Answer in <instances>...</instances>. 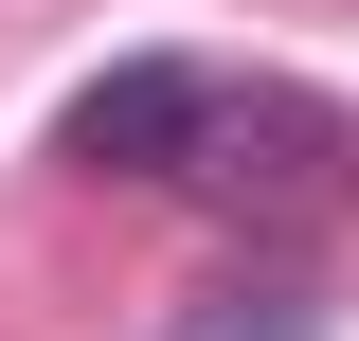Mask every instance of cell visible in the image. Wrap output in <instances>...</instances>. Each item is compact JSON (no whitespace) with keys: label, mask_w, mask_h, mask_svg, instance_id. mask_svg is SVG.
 I'll use <instances>...</instances> for the list:
<instances>
[{"label":"cell","mask_w":359,"mask_h":341,"mask_svg":"<svg viewBox=\"0 0 359 341\" xmlns=\"http://www.w3.org/2000/svg\"><path fill=\"white\" fill-rule=\"evenodd\" d=\"M216 144V72H180V54H126V72L72 90V162L90 180H198Z\"/></svg>","instance_id":"obj_1"},{"label":"cell","mask_w":359,"mask_h":341,"mask_svg":"<svg viewBox=\"0 0 359 341\" xmlns=\"http://www.w3.org/2000/svg\"><path fill=\"white\" fill-rule=\"evenodd\" d=\"M198 180H216V198H306V180H323V108H306V90H252V108L216 90V144H198Z\"/></svg>","instance_id":"obj_2"}]
</instances>
